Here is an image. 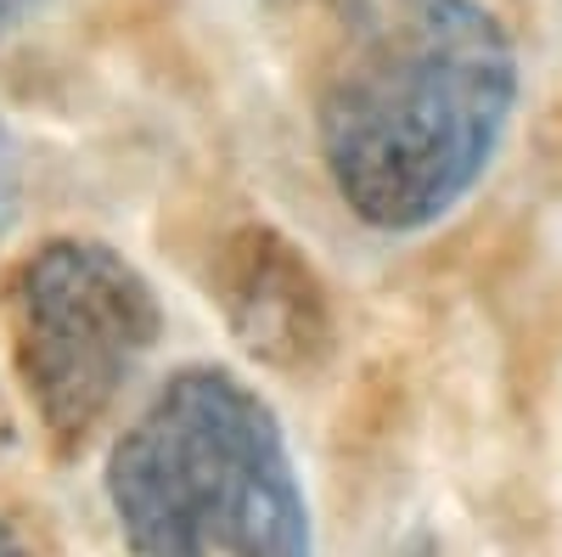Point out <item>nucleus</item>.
Returning a JSON list of instances; mask_svg holds the SVG:
<instances>
[{
  "instance_id": "nucleus-9",
  "label": "nucleus",
  "mask_w": 562,
  "mask_h": 557,
  "mask_svg": "<svg viewBox=\"0 0 562 557\" xmlns=\"http://www.w3.org/2000/svg\"><path fill=\"white\" fill-rule=\"evenodd\" d=\"M400 557H439V552H434V546H428V541H416V546H405V552H400Z\"/></svg>"
},
{
  "instance_id": "nucleus-2",
  "label": "nucleus",
  "mask_w": 562,
  "mask_h": 557,
  "mask_svg": "<svg viewBox=\"0 0 562 557\" xmlns=\"http://www.w3.org/2000/svg\"><path fill=\"white\" fill-rule=\"evenodd\" d=\"M108 501L135 557H315L281 423L220 366L180 371L135 416L108 461Z\"/></svg>"
},
{
  "instance_id": "nucleus-3",
  "label": "nucleus",
  "mask_w": 562,
  "mask_h": 557,
  "mask_svg": "<svg viewBox=\"0 0 562 557\" xmlns=\"http://www.w3.org/2000/svg\"><path fill=\"white\" fill-rule=\"evenodd\" d=\"M164 315L140 270L102 243L40 248L18 282V360L57 445H85L153 355Z\"/></svg>"
},
{
  "instance_id": "nucleus-7",
  "label": "nucleus",
  "mask_w": 562,
  "mask_h": 557,
  "mask_svg": "<svg viewBox=\"0 0 562 557\" xmlns=\"http://www.w3.org/2000/svg\"><path fill=\"white\" fill-rule=\"evenodd\" d=\"M45 0H0V34H12L18 23H29Z\"/></svg>"
},
{
  "instance_id": "nucleus-4",
  "label": "nucleus",
  "mask_w": 562,
  "mask_h": 557,
  "mask_svg": "<svg viewBox=\"0 0 562 557\" xmlns=\"http://www.w3.org/2000/svg\"><path fill=\"white\" fill-rule=\"evenodd\" d=\"M214 293L243 349L281 371H304L333 349V304L321 276L270 225H243L220 243Z\"/></svg>"
},
{
  "instance_id": "nucleus-6",
  "label": "nucleus",
  "mask_w": 562,
  "mask_h": 557,
  "mask_svg": "<svg viewBox=\"0 0 562 557\" xmlns=\"http://www.w3.org/2000/svg\"><path fill=\"white\" fill-rule=\"evenodd\" d=\"M18 186H23V169H18V147L7 124H0V237H7V225L18 220Z\"/></svg>"
},
{
  "instance_id": "nucleus-5",
  "label": "nucleus",
  "mask_w": 562,
  "mask_h": 557,
  "mask_svg": "<svg viewBox=\"0 0 562 557\" xmlns=\"http://www.w3.org/2000/svg\"><path fill=\"white\" fill-rule=\"evenodd\" d=\"M265 7L281 12V18H321V23L349 29V34H366L371 23H378L371 0H265Z\"/></svg>"
},
{
  "instance_id": "nucleus-1",
  "label": "nucleus",
  "mask_w": 562,
  "mask_h": 557,
  "mask_svg": "<svg viewBox=\"0 0 562 557\" xmlns=\"http://www.w3.org/2000/svg\"><path fill=\"white\" fill-rule=\"evenodd\" d=\"M518 57L484 0H394L321 97V158L371 231L439 225L501 153Z\"/></svg>"
},
{
  "instance_id": "nucleus-8",
  "label": "nucleus",
  "mask_w": 562,
  "mask_h": 557,
  "mask_svg": "<svg viewBox=\"0 0 562 557\" xmlns=\"http://www.w3.org/2000/svg\"><path fill=\"white\" fill-rule=\"evenodd\" d=\"M0 557H29V552H23V541H18L7 524H0Z\"/></svg>"
}]
</instances>
